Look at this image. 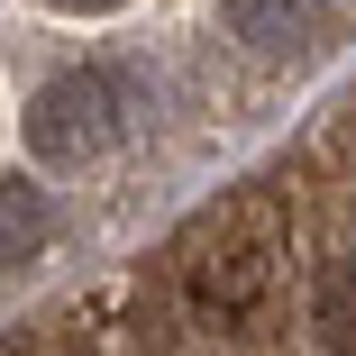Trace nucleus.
<instances>
[{
    "instance_id": "nucleus-2",
    "label": "nucleus",
    "mask_w": 356,
    "mask_h": 356,
    "mask_svg": "<svg viewBox=\"0 0 356 356\" xmlns=\"http://www.w3.org/2000/svg\"><path fill=\"white\" fill-rule=\"evenodd\" d=\"M119 128H128V83L101 74V64L46 74V83L28 92V156H37V165H92Z\"/></svg>"
},
{
    "instance_id": "nucleus-5",
    "label": "nucleus",
    "mask_w": 356,
    "mask_h": 356,
    "mask_svg": "<svg viewBox=\"0 0 356 356\" xmlns=\"http://www.w3.org/2000/svg\"><path fill=\"white\" fill-rule=\"evenodd\" d=\"M220 19H229V37H238L247 55H283V46L302 37L311 0H220Z\"/></svg>"
},
{
    "instance_id": "nucleus-4",
    "label": "nucleus",
    "mask_w": 356,
    "mask_h": 356,
    "mask_svg": "<svg viewBox=\"0 0 356 356\" xmlns=\"http://www.w3.org/2000/svg\"><path fill=\"white\" fill-rule=\"evenodd\" d=\"M311 329H320V347L356 356V247H338V256L311 274Z\"/></svg>"
},
{
    "instance_id": "nucleus-3",
    "label": "nucleus",
    "mask_w": 356,
    "mask_h": 356,
    "mask_svg": "<svg viewBox=\"0 0 356 356\" xmlns=\"http://www.w3.org/2000/svg\"><path fill=\"white\" fill-rule=\"evenodd\" d=\"M46 238H55V201H46V183L0 174V265H28Z\"/></svg>"
},
{
    "instance_id": "nucleus-6",
    "label": "nucleus",
    "mask_w": 356,
    "mask_h": 356,
    "mask_svg": "<svg viewBox=\"0 0 356 356\" xmlns=\"http://www.w3.org/2000/svg\"><path fill=\"white\" fill-rule=\"evenodd\" d=\"M55 10H101V0H55Z\"/></svg>"
},
{
    "instance_id": "nucleus-1",
    "label": "nucleus",
    "mask_w": 356,
    "mask_h": 356,
    "mask_svg": "<svg viewBox=\"0 0 356 356\" xmlns=\"http://www.w3.org/2000/svg\"><path fill=\"white\" fill-rule=\"evenodd\" d=\"M274 256H283V229H274V201L247 192L229 201L220 220H201V238L183 247V283H192V302L210 320H247L265 302V283H274Z\"/></svg>"
}]
</instances>
